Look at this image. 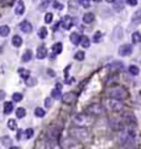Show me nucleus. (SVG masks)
I'll list each match as a JSON object with an SVG mask.
<instances>
[{
	"instance_id": "nucleus-14",
	"label": "nucleus",
	"mask_w": 141,
	"mask_h": 149,
	"mask_svg": "<svg viewBox=\"0 0 141 149\" xmlns=\"http://www.w3.org/2000/svg\"><path fill=\"white\" fill-rule=\"evenodd\" d=\"M58 136H59V132H58L57 128L51 127L50 129H48V139L57 140V139H58Z\"/></svg>"
},
{
	"instance_id": "nucleus-16",
	"label": "nucleus",
	"mask_w": 141,
	"mask_h": 149,
	"mask_svg": "<svg viewBox=\"0 0 141 149\" xmlns=\"http://www.w3.org/2000/svg\"><path fill=\"white\" fill-rule=\"evenodd\" d=\"M25 13V4L22 0H19L17 1V5L15 7V14L16 15H22Z\"/></svg>"
},
{
	"instance_id": "nucleus-20",
	"label": "nucleus",
	"mask_w": 141,
	"mask_h": 149,
	"mask_svg": "<svg viewBox=\"0 0 141 149\" xmlns=\"http://www.w3.org/2000/svg\"><path fill=\"white\" fill-rule=\"evenodd\" d=\"M94 14H92V13H87V14H84V16H83V21L85 22V24H92L93 21H94Z\"/></svg>"
},
{
	"instance_id": "nucleus-29",
	"label": "nucleus",
	"mask_w": 141,
	"mask_h": 149,
	"mask_svg": "<svg viewBox=\"0 0 141 149\" xmlns=\"http://www.w3.org/2000/svg\"><path fill=\"white\" fill-rule=\"evenodd\" d=\"M19 74H20V76L22 78V79H27V78L30 76V72L29 70H26V69H24V68H20L19 69Z\"/></svg>"
},
{
	"instance_id": "nucleus-40",
	"label": "nucleus",
	"mask_w": 141,
	"mask_h": 149,
	"mask_svg": "<svg viewBox=\"0 0 141 149\" xmlns=\"http://www.w3.org/2000/svg\"><path fill=\"white\" fill-rule=\"evenodd\" d=\"M140 15H141V13L140 11H136L135 13V15H134V17H132V21H134V24L135 25H137L140 22Z\"/></svg>"
},
{
	"instance_id": "nucleus-55",
	"label": "nucleus",
	"mask_w": 141,
	"mask_h": 149,
	"mask_svg": "<svg viewBox=\"0 0 141 149\" xmlns=\"http://www.w3.org/2000/svg\"><path fill=\"white\" fill-rule=\"evenodd\" d=\"M0 51H1V49H0Z\"/></svg>"
},
{
	"instance_id": "nucleus-34",
	"label": "nucleus",
	"mask_w": 141,
	"mask_h": 149,
	"mask_svg": "<svg viewBox=\"0 0 141 149\" xmlns=\"http://www.w3.org/2000/svg\"><path fill=\"white\" fill-rule=\"evenodd\" d=\"M7 127H9V129H11V131H15L17 127V123L15 120H9L7 121Z\"/></svg>"
},
{
	"instance_id": "nucleus-50",
	"label": "nucleus",
	"mask_w": 141,
	"mask_h": 149,
	"mask_svg": "<svg viewBox=\"0 0 141 149\" xmlns=\"http://www.w3.org/2000/svg\"><path fill=\"white\" fill-rule=\"evenodd\" d=\"M9 149H20V148H19V147H14V146L11 147V146H10V147H9Z\"/></svg>"
},
{
	"instance_id": "nucleus-54",
	"label": "nucleus",
	"mask_w": 141,
	"mask_h": 149,
	"mask_svg": "<svg viewBox=\"0 0 141 149\" xmlns=\"http://www.w3.org/2000/svg\"><path fill=\"white\" fill-rule=\"evenodd\" d=\"M131 149H136V148L135 147H131Z\"/></svg>"
},
{
	"instance_id": "nucleus-35",
	"label": "nucleus",
	"mask_w": 141,
	"mask_h": 149,
	"mask_svg": "<svg viewBox=\"0 0 141 149\" xmlns=\"http://www.w3.org/2000/svg\"><path fill=\"white\" fill-rule=\"evenodd\" d=\"M85 57V53L83 51H78L76 54H74V58H76V61H83Z\"/></svg>"
},
{
	"instance_id": "nucleus-17",
	"label": "nucleus",
	"mask_w": 141,
	"mask_h": 149,
	"mask_svg": "<svg viewBox=\"0 0 141 149\" xmlns=\"http://www.w3.org/2000/svg\"><path fill=\"white\" fill-rule=\"evenodd\" d=\"M46 55H47V48L45 47V46H41L37 48V54H36V57L39 58V59H43V58H46Z\"/></svg>"
},
{
	"instance_id": "nucleus-2",
	"label": "nucleus",
	"mask_w": 141,
	"mask_h": 149,
	"mask_svg": "<svg viewBox=\"0 0 141 149\" xmlns=\"http://www.w3.org/2000/svg\"><path fill=\"white\" fill-rule=\"evenodd\" d=\"M109 95L111 96V99H116V100H125L129 98V92L126 89L121 88V86H116V88H113L111 90L109 91Z\"/></svg>"
},
{
	"instance_id": "nucleus-28",
	"label": "nucleus",
	"mask_w": 141,
	"mask_h": 149,
	"mask_svg": "<svg viewBox=\"0 0 141 149\" xmlns=\"http://www.w3.org/2000/svg\"><path fill=\"white\" fill-rule=\"evenodd\" d=\"M129 73L131 74V75H139V73H140L139 67H136V65H130V67H129Z\"/></svg>"
},
{
	"instance_id": "nucleus-46",
	"label": "nucleus",
	"mask_w": 141,
	"mask_h": 149,
	"mask_svg": "<svg viewBox=\"0 0 141 149\" xmlns=\"http://www.w3.org/2000/svg\"><path fill=\"white\" fill-rule=\"evenodd\" d=\"M126 3L131 6H136L137 5V0H126Z\"/></svg>"
},
{
	"instance_id": "nucleus-48",
	"label": "nucleus",
	"mask_w": 141,
	"mask_h": 149,
	"mask_svg": "<svg viewBox=\"0 0 141 149\" xmlns=\"http://www.w3.org/2000/svg\"><path fill=\"white\" fill-rule=\"evenodd\" d=\"M74 80H76L74 78H68V79H66V83L67 84H72V83H74Z\"/></svg>"
},
{
	"instance_id": "nucleus-12",
	"label": "nucleus",
	"mask_w": 141,
	"mask_h": 149,
	"mask_svg": "<svg viewBox=\"0 0 141 149\" xmlns=\"http://www.w3.org/2000/svg\"><path fill=\"white\" fill-rule=\"evenodd\" d=\"M124 121L128 123L129 126H136V118H135V116H134L132 113H125L124 115Z\"/></svg>"
},
{
	"instance_id": "nucleus-45",
	"label": "nucleus",
	"mask_w": 141,
	"mask_h": 149,
	"mask_svg": "<svg viewBox=\"0 0 141 149\" xmlns=\"http://www.w3.org/2000/svg\"><path fill=\"white\" fill-rule=\"evenodd\" d=\"M45 107H47V109L51 107V98H46V100H45Z\"/></svg>"
},
{
	"instance_id": "nucleus-47",
	"label": "nucleus",
	"mask_w": 141,
	"mask_h": 149,
	"mask_svg": "<svg viewBox=\"0 0 141 149\" xmlns=\"http://www.w3.org/2000/svg\"><path fill=\"white\" fill-rule=\"evenodd\" d=\"M21 136H22V131H21V129H19V131H17V134H16V139L20 140V139H21Z\"/></svg>"
},
{
	"instance_id": "nucleus-9",
	"label": "nucleus",
	"mask_w": 141,
	"mask_h": 149,
	"mask_svg": "<svg viewBox=\"0 0 141 149\" xmlns=\"http://www.w3.org/2000/svg\"><path fill=\"white\" fill-rule=\"evenodd\" d=\"M61 25H62V27L65 30H70V28H72V26H73V18L70 17L69 15H66V16L62 18Z\"/></svg>"
},
{
	"instance_id": "nucleus-39",
	"label": "nucleus",
	"mask_w": 141,
	"mask_h": 149,
	"mask_svg": "<svg viewBox=\"0 0 141 149\" xmlns=\"http://www.w3.org/2000/svg\"><path fill=\"white\" fill-rule=\"evenodd\" d=\"M52 20H53V14H52V13H47L46 16H45V22H46V24H51Z\"/></svg>"
},
{
	"instance_id": "nucleus-44",
	"label": "nucleus",
	"mask_w": 141,
	"mask_h": 149,
	"mask_svg": "<svg viewBox=\"0 0 141 149\" xmlns=\"http://www.w3.org/2000/svg\"><path fill=\"white\" fill-rule=\"evenodd\" d=\"M69 7H70V10L72 9L76 10L77 9V0H69Z\"/></svg>"
},
{
	"instance_id": "nucleus-36",
	"label": "nucleus",
	"mask_w": 141,
	"mask_h": 149,
	"mask_svg": "<svg viewBox=\"0 0 141 149\" xmlns=\"http://www.w3.org/2000/svg\"><path fill=\"white\" fill-rule=\"evenodd\" d=\"M141 41V37H140V32H134L132 33V42L134 43H139Z\"/></svg>"
},
{
	"instance_id": "nucleus-42",
	"label": "nucleus",
	"mask_w": 141,
	"mask_h": 149,
	"mask_svg": "<svg viewBox=\"0 0 141 149\" xmlns=\"http://www.w3.org/2000/svg\"><path fill=\"white\" fill-rule=\"evenodd\" d=\"M32 136H33V129L32 128H27L25 131V137H26V139H30V138H32Z\"/></svg>"
},
{
	"instance_id": "nucleus-33",
	"label": "nucleus",
	"mask_w": 141,
	"mask_h": 149,
	"mask_svg": "<svg viewBox=\"0 0 141 149\" xmlns=\"http://www.w3.org/2000/svg\"><path fill=\"white\" fill-rule=\"evenodd\" d=\"M1 143L5 147H10L11 146V138L9 136H4V137H1Z\"/></svg>"
},
{
	"instance_id": "nucleus-7",
	"label": "nucleus",
	"mask_w": 141,
	"mask_h": 149,
	"mask_svg": "<svg viewBox=\"0 0 141 149\" xmlns=\"http://www.w3.org/2000/svg\"><path fill=\"white\" fill-rule=\"evenodd\" d=\"M109 123L111 126V128L115 129V131H121V129H124V123H122V121L120 120V118H111V120L109 121Z\"/></svg>"
},
{
	"instance_id": "nucleus-51",
	"label": "nucleus",
	"mask_w": 141,
	"mask_h": 149,
	"mask_svg": "<svg viewBox=\"0 0 141 149\" xmlns=\"http://www.w3.org/2000/svg\"><path fill=\"white\" fill-rule=\"evenodd\" d=\"M48 74H50V75H55V72H51V70H48Z\"/></svg>"
},
{
	"instance_id": "nucleus-38",
	"label": "nucleus",
	"mask_w": 141,
	"mask_h": 149,
	"mask_svg": "<svg viewBox=\"0 0 141 149\" xmlns=\"http://www.w3.org/2000/svg\"><path fill=\"white\" fill-rule=\"evenodd\" d=\"M102 32L98 31V32H95V35L94 37H93V42H95V43H99L100 42V40H102Z\"/></svg>"
},
{
	"instance_id": "nucleus-43",
	"label": "nucleus",
	"mask_w": 141,
	"mask_h": 149,
	"mask_svg": "<svg viewBox=\"0 0 141 149\" xmlns=\"http://www.w3.org/2000/svg\"><path fill=\"white\" fill-rule=\"evenodd\" d=\"M52 5H53L55 9H58V10H62L63 9V4H59L57 0H55V1L52 3Z\"/></svg>"
},
{
	"instance_id": "nucleus-5",
	"label": "nucleus",
	"mask_w": 141,
	"mask_h": 149,
	"mask_svg": "<svg viewBox=\"0 0 141 149\" xmlns=\"http://www.w3.org/2000/svg\"><path fill=\"white\" fill-rule=\"evenodd\" d=\"M73 122L76 125L80 126V127H84V126L88 123V117L85 116V115L77 113V115H74V117H73Z\"/></svg>"
},
{
	"instance_id": "nucleus-6",
	"label": "nucleus",
	"mask_w": 141,
	"mask_h": 149,
	"mask_svg": "<svg viewBox=\"0 0 141 149\" xmlns=\"http://www.w3.org/2000/svg\"><path fill=\"white\" fill-rule=\"evenodd\" d=\"M131 53H132L131 44H122L119 48V55H121V57H126V55H130Z\"/></svg>"
},
{
	"instance_id": "nucleus-53",
	"label": "nucleus",
	"mask_w": 141,
	"mask_h": 149,
	"mask_svg": "<svg viewBox=\"0 0 141 149\" xmlns=\"http://www.w3.org/2000/svg\"><path fill=\"white\" fill-rule=\"evenodd\" d=\"M93 1H94V3H100L102 0H93Z\"/></svg>"
},
{
	"instance_id": "nucleus-4",
	"label": "nucleus",
	"mask_w": 141,
	"mask_h": 149,
	"mask_svg": "<svg viewBox=\"0 0 141 149\" xmlns=\"http://www.w3.org/2000/svg\"><path fill=\"white\" fill-rule=\"evenodd\" d=\"M106 107L109 109L110 111H114V112H119V111L122 110V102L120 100H116V99H108L106 100Z\"/></svg>"
},
{
	"instance_id": "nucleus-13",
	"label": "nucleus",
	"mask_w": 141,
	"mask_h": 149,
	"mask_svg": "<svg viewBox=\"0 0 141 149\" xmlns=\"http://www.w3.org/2000/svg\"><path fill=\"white\" fill-rule=\"evenodd\" d=\"M20 30L22 32H25V33H30L32 31V25L30 24L29 21H22L21 24H20Z\"/></svg>"
},
{
	"instance_id": "nucleus-8",
	"label": "nucleus",
	"mask_w": 141,
	"mask_h": 149,
	"mask_svg": "<svg viewBox=\"0 0 141 149\" xmlns=\"http://www.w3.org/2000/svg\"><path fill=\"white\" fill-rule=\"evenodd\" d=\"M61 99H62V101L65 102V104H68V105H70V104H73L77 100V95L74 94V92H67V94L61 96Z\"/></svg>"
},
{
	"instance_id": "nucleus-11",
	"label": "nucleus",
	"mask_w": 141,
	"mask_h": 149,
	"mask_svg": "<svg viewBox=\"0 0 141 149\" xmlns=\"http://www.w3.org/2000/svg\"><path fill=\"white\" fill-rule=\"evenodd\" d=\"M62 146L65 148H72V147H76L77 146V140L69 137V138H65L62 140Z\"/></svg>"
},
{
	"instance_id": "nucleus-25",
	"label": "nucleus",
	"mask_w": 141,
	"mask_h": 149,
	"mask_svg": "<svg viewBox=\"0 0 141 149\" xmlns=\"http://www.w3.org/2000/svg\"><path fill=\"white\" fill-rule=\"evenodd\" d=\"M9 33H10L9 26H6V25L0 26V36H1V37H6V36H9Z\"/></svg>"
},
{
	"instance_id": "nucleus-30",
	"label": "nucleus",
	"mask_w": 141,
	"mask_h": 149,
	"mask_svg": "<svg viewBox=\"0 0 141 149\" xmlns=\"http://www.w3.org/2000/svg\"><path fill=\"white\" fill-rule=\"evenodd\" d=\"M25 83L27 86H35V85L37 84V80H36V78H31V76H29L27 79H25Z\"/></svg>"
},
{
	"instance_id": "nucleus-26",
	"label": "nucleus",
	"mask_w": 141,
	"mask_h": 149,
	"mask_svg": "<svg viewBox=\"0 0 141 149\" xmlns=\"http://www.w3.org/2000/svg\"><path fill=\"white\" fill-rule=\"evenodd\" d=\"M45 115H46V111H45L42 107H36L35 109V116L36 117L42 118V117H45Z\"/></svg>"
},
{
	"instance_id": "nucleus-52",
	"label": "nucleus",
	"mask_w": 141,
	"mask_h": 149,
	"mask_svg": "<svg viewBox=\"0 0 141 149\" xmlns=\"http://www.w3.org/2000/svg\"><path fill=\"white\" fill-rule=\"evenodd\" d=\"M106 1H108V3H110V4H111V3H115V1H116V0H106Z\"/></svg>"
},
{
	"instance_id": "nucleus-31",
	"label": "nucleus",
	"mask_w": 141,
	"mask_h": 149,
	"mask_svg": "<svg viewBox=\"0 0 141 149\" xmlns=\"http://www.w3.org/2000/svg\"><path fill=\"white\" fill-rule=\"evenodd\" d=\"M25 116H26V110L24 107H19L16 110V117L17 118H24Z\"/></svg>"
},
{
	"instance_id": "nucleus-32",
	"label": "nucleus",
	"mask_w": 141,
	"mask_h": 149,
	"mask_svg": "<svg viewBox=\"0 0 141 149\" xmlns=\"http://www.w3.org/2000/svg\"><path fill=\"white\" fill-rule=\"evenodd\" d=\"M37 35H39V37L41 40H45L47 37V28L46 27H41L39 30V33H37Z\"/></svg>"
},
{
	"instance_id": "nucleus-23",
	"label": "nucleus",
	"mask_w": 141,
	"mask_h": 149,
	"mask_svg": "<svg viewBox=\"0 0 141 149\" xmlns=\"http://www.w3.org/2000/svg\"><path fill=\"white\" fill-rule=\"evenodd\" d=\"M62 49H63V46L61 42H57L53 44V47H52V51H53V54H59L62 53Z\"/></svg>"
},
{
	"instance_id": "nucleus-21",
	"label": "nucleus",
	"mask_w": 141,
	"mask_h": 149,
	"mask_svg": "<svg viewBox=\"0 0 141 149\" xmlns=\"http://www.w3.org/2000/svg\"><path fill=\"white\" fill-rule=\"evenodd\" d=\"M32 59V52L31 51H26L24 54H22V57H21V61L24 62V63H27V62H30Z\"/></svg>"
},
{
	"instance_id": "nucleus-22",
	"label": "nucleus",
	"mask_w": 141,
	"mask_h": 149,
	"mask_svg": "<svg viewBox=\"0 0 141 149\" xmlns=\"http://www.w3.org/2000/svg\"><path fill=\"white\" fill-rule=\"evenodd\" d=\"M11 43H13L14 47H20L21 44H22V38H21L20 36L15 35V36L13 37V40H11Z\"/></svg>"
},
{
	"instance_id": "nucleus-3",
	"label": "nucleus",
	"mask_w": 141,
	"mask_h": 149,
	"mask_svg": "<svg viewBox=\"0 0 141 149\" xmlns=\"http://www.w3.org/2000/svg\"><path fill=\"white\" fill-rule=\"evenodd\" d=\"M87 113L89 116H93V117H99L102 116V115L105 113V111H104V107L102 105H99V104H92V105H89L87 107Z\"/></svg>"
},
{
	"instance_id": "nucleus-15",
	"label": "nucleus",
	"mask_w": 141,
	"mask_h": 149,
	"mask_svg": "<svg viewBox=\"0 0 141 149\" xmlns=\"http://www.w3.org/2000/svg\"><path fill=\"white\" fill-rule=\"evenodd\" d=\"M46 149H62V147L59 146V143L57 140L48 139L46 142Z\"/></svg>"
},
{
	"instance_id": "nucleus-24",
	"label": "nucleus",
	"mask_w": 141,
	"mask_h": 149,
	"mask_svg": "<svg viewBox=\"0 0 141 149\" xmlns=\"http://www.w3.org/2000/svg\"><path fill=\"white\" fill-rule=\"evenodd\" d=\"M79 43L82 44V47L83 48H88L89 46H90V41H89V38L87 36H82L80 40H79Z\"/></svg>"
},
{
	"instance_id": "nucleus-18",
	"label": "nucleus",
	"mask_w": 141,
	"mask_h": 149,
	"mask_svg": "<svg viewBox=\"0 0 141 149\" xmlns=\"http://www.w3.org/2000/svg\"><path fill=\"white\" fill-rule=\"evenodd\" d=\"M13 110H14V105L11 101H6L4 104V113L5 115H10L13 112Z\"/></svg>"
},
{
	"instance_id": "nucleus-10",
	"label": "nucleus",
	"mask_w": 141,
	"mask_h": 149,
	"mask_svg": "<svg viewBox=\"0 0 141 149\" xmlns=\"http://www.w3.org/2000/svg\"><path fill=\"white\" fill-rule=\"evenodd\" d=\"M51 96H52L53 99H56V100H59V99H61V96H62V85L59 84V83L56 84V88L51 91Z\"/></svg>"
},
{
	"instance_id": "nucleus-41",
	"label": "nucleus",
	"mask_w": 141,
	"mask_h": 149,
	"mask_svg": "<svg viewBox=\"0 0 141 149\" xmlns=\"http://www.w3.org/2000/svg\"><path fill=\"white\" fill-rule=\"evenodd\" d=\"M78 4H80L83 7H88L90 6V0H78Z\"/></svg>"
},
{
	"instance_id": "nucleus-1",
	"label": "nucleus",
	"mask_w": 141,
	"mask_h": 149,
	"mask_svg": "<svg viewBox=\"0 0 141 149\" xmlns=\"http://www.w3.org/2000/svg\"><path fill=\"white\" fill-rule=\"evenodd\" d=\"M70 136H72V138L74 139H79V140H84V139H88V137H89V132H88V129L85 128V127H74V128H70Z\"/></svg>"
},
{
	"instance_id": "nucleus-27",
	"label": "nucleus",
	"mask_w": 141,
	"mask_h": 149,
	"mask_svg": "<svg viewBox=\"0 0 141 149\" xmlns=\"http://www.w3.org/2000/svg\"><path fill=\"white\" fill-rule=\"evenodd\" d=\"M50 1H51V0H42V3H41L39 5V7H37L39 11H45V10H46L47 6L50 5Z\"/></svg>"
},
{
	"instance_id": "nucleus-37",
	"label": "nucleus",
	"mask_w": 141,
	"mask_h": 149,
	"mask_svg": "<svg viewBox=\"0 0 141 149\" xmlns=\"http://www.w3.org/2000/svg\"><path fill=\"white\" fill-rule=\"evenodd\" d=\"M21 100H22V94H20V92H15V94H13V101L20 102Z\"/></svg>"
},
{
	"instance_id": "nucleus-19",
	"label": "nucleus",
	"mask_w": 141,
	"mask_h": 149,
	"mask_svg": "<svg viewBox=\"0 0 141 149\" xmlns=\"http://www.w3.org/2000/svg\"><path fill=\"white\" fill-rule=\"evenodd\" d=\"M69 40H70V42H72L74 46H78L79 44V40H80V36L78 35L77 32H73L72 35L69 36Z\"/></svg>"
},
{
	"instance_id": "nucleus-49",
	"label": "nucleus",
	"mask_w": 141,
	"mask_h": 149,
	"mask_svg": "<svg viewBox=\"0 0 141 149\" xmlns=\"http://www.w3.org/2000/svg\"><path fill=\"white\" fill-rule=\"evenodd\" d=\"M5 99V91L0 90V100H4Z\"/></svg>"
}]
</instances>
